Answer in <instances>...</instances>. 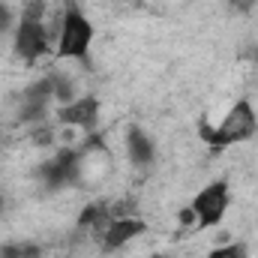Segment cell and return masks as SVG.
<instances>
[{
  "mask_svg": "<svg viewBox=\"0 0 258 258\" xmlns=\"http://www.w3.org/2000/svg\"><path fill=\"white\" fill-rule=\"evenodd\" d=\"M6 24H9V9L0 3V30H6Z\"/></svg>",
  "mask_w": 258,
  "mask_h": 258,
  "instance_id": "10",
  "label": "cell"
},
{
  "mask_svg": "<svg viewBox=\"0 0 258 258\" xmlns=\"http://www.w3.org/2000/svg\"><path fill=\"white\" fill-rule=\"evenodd\" d=\"M45 48H48V33L42 27V18H27L24 15L21 24H18V33H15V51H18V57L36 60V57L45 54Z\"/></svg>",
  "mask_w": 258,
  "mask_h": 258,
  "instance_id": "3",
  "label": "cell"
},
{
  "mask_svg": "<svg viewBox=\"0 0 258 258\" xmlns=\"http://www.w3.org/2000/svg\"><path fill=\"white\" fill-rule=\"evenodd\" d=\"M129 156H132V162H138V165H144V162L153 159V144L147 141V135H144L141 129H132V132H129Z\"/></svg>",
  "mask_w": 258,
  "mask_h": 258,
  "instance_id": "8",
  "label": "cell"
},
{
  "mask_svg": "<svg viewBox=\"0 0 258 258\" xmlns=\"http://www.w3.org/2000/svg\"><path fill=\"white\" fill-rule=\"evenodd\" d=\"M234 3V9H249L252 6V0H231Z\"/></svg>",
  "mask_w": 258,
  "mask_h": 258,
  "instance_id": "11",
  "label": "cell"
},
{
  "mask_svg": "<svg viewBox=\"0 0 258 258\" xmlns=\"http://www.w3.org/2000/svg\"><path fill=\"white\" fill-rule=\"evenodd\" d=\"M93 39V27L90 21L78 12V9H66L63 24H60V42H57V54L60 57H84Z\"/></svg>",
  "mask_w": 258,
  "mask_h": 258,
  "instance_id": "2",
  "label": "cell"
},
{
  "mask_svg": "<svg viewBox=\"0 0 258 258\" xmlns=\"http://www.w3.org/2000/svg\"><path fill=\"white\" fill-rule=\"evenodd\" d=\"M207 258H246V246L243 243H228V246L213 249Z\"/></svg>",
  "mask_w": 258,
  "mask_h": 258,
  "instance_id": "9",
  "label": "cell"
},
{
  "mask_svg": "<svg viewBox=\"0 0 258 258\" xmlns=\"http://www.w3.org/2000/svg\"><path fill=\"white\" fill-rule=\"evenodd\" d=\"M141 231H144V222H141V219H135V216H123V219H111L99 237H102V246L117 249V246H123L126 240H132L135 234H141Z\"/></svg>",
  "mask_w": 258,
  "mask_h": 258,
  "instance_id": "5",
  "label": "cell"
},
{
  "mask_svg": "<svg viewBox=\"0 0 258 258\" xmlns=\"http://www.w3.org/2000/svg\"><path fill=\"white\" fill-rule=\"evenodd\" d=\"M255 132V111L246 105V102H237L231 105V111L225 114V120L216 129L201 126V135L213 144V147H228V144H237L243 138H249Z\"/></svg>",
  "mask_w": 258,
  "mask_h": 258,
  "instance_id": "1",
  "label": "cell"
},
{
  "mask_svg": "<svg viewBox=\"0 0 258 258\" xmlns=\"http://www.w3.org/2000/svg\"><path fill=\"white\" fill-rule=\"evenodd\" d=\"M96 114H99V105H96V99H78V102H72V105H66L63 111H60V120L63 123H72V126H93L96 123Z\"/></svg>",
  "mask_w": 258,
  "mask_h": 258,
  "instance_id": "7",
  "label": "cell"
},
{
  "mask_svg": "<svg viewBox=\"0 0 258 258\" xmlns=\"http://www.w3.org/2000/svg\"><path fill=\"white\" fill-rule=\"evenodd\" d=\"M225 207H228V186L225 183H213V186L201 189L192 201V213L198 216L201 225H216L225 216Z\"/></svg>",
  "mask_w": 258,
  "mask_h": 258,
  "instance_id": "4",
  "label": "cell"
},
{
  "mask_svg": "<svg viewBox=\"0 0 258 258\" xmlns=\"http://www.w3.org/2000/svg\"><path fill=\"white\" fill-rule=\"evenodd\" d=\"M75 171H78V153H72V150H60V153L42 168V174H45V180H48L51 186H60L66 180H72Z\"/></svg>",
  "mask_w": 258,
  "mask_h": 258,
  "instance_id": "6",
  "label": "cell"
}]
</instances>
